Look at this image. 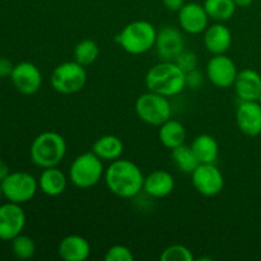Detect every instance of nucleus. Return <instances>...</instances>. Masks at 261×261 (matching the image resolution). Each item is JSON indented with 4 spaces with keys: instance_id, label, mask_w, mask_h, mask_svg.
I'll use <instances>...</instances> for the list:
<instances>
[{
    "instance_id": "f257e3e1",
    "label": "nucleus",
    "mask_w": 261,
    "mask_h": 261,
    "mask_svg": "<svg viewBox=\"0 0 261 261\" xmlns=\"http://www.w3.org/2000/svg\"><path fill=\"white\" fill-rule=\"evenodd\" d=\"M105 182L114 195L124 199L137 196L144 186V178L139 166L129 160L112 161L105 170Z\"/></svg>"
},
{
    "instance_id": "f03ea898",
    "label": "nucleus",
    "mask_w": 261,
    "mask_h": 261,
    "mask_svg": "<svg viewBox=\"0 0 261 261\" xmlns=\"http://www.w3.org/2000/svg\"><path fill=\"white\" fill-rule=\"evenodd\" d=\"M148 91L166 97H175L186 88V73L175 61H161L148 70L145 75Z\"/></svg>"
},
{
    "instance_id": "7ed1b4c3",
    "label": "nucleus",
    "mask_w": 261,
    "mask_h": 261,
    "mask_svg": "<svg viewBox=\"0 0 261 261\" xmlns=\"http://www.w3.org/2000/svg\"><path fill=\"white\" fill-rule=\"evenodd\" d=\"M66 154V142L56 132H43L33 139L30 157L33 165L40 168L58 167Z\"/></svg>"
},
{
    "instance_id": "20e7f679",
    "label": "nucleus",
    "mask_w": 261,
    "mask_h": 261,
    "mask_svg": "<svg viewBox=\"0 0 261 261\" xmlns=\"http://www.w3.org/2000/svg\"><path fill=\"white\" fill-rule=\"evenodd\" d=\"M157 32L152 23L134 20L122 28L116 36V42L130 55H143L154 47Z\"/></svg>"
},
{
    "instance_id": "39448f33",
    "label": "nucleus",
    "mask_w": 261,
    "mask_h": 261,
    "mask_svg": "<svg viewBox=\"0 0 261 261\" xmlns=\"http://www.w3.org/2000/svg\"><path fill=\"white\" fill-rule=\"evenodd\" d=\"M105 175L103 161L93 152H84L74 158L69 168L71 184L79 189H89L101 181Z\"/></svg>"
},
{
    "instance_id": "423d86ee",
    "label": "nucleus",
    "mask_w": 261,
    "mask_h": 261,
    "mask_svg": "<svg viewBox=\"0 0 261 261\" xmlns=\"http://www.w3.org/2000/svg\"><path fill=\"white\" fill-rule=\"evenodd\" d=\"M135 112L143 122L160 127L172 116V106L168 97L148 91L138 97Z\"/></svg>"
},
{
    "instance_id": "0eeeda50",
    "label": "nucleus",
    "mask_w": 261,
    "mask_h": 261,
    "mask_svg": "<svg viewBox=\"0 0 261 261\" xmlns=\"http://www.w3.org/2000/svg\"><path fill=\"white\" fill-rule=\"evenodd\" d=\"M51 86L61 94H74L82 91L87 83L86 66L74 61H65L51 73Z\"/></svg>"
},
{
    "instance_id": "6e6552de",
    "label": "nucleus",
    "mask_w": 261,
    "mask_h": 261,
    "mask_svg": "<svg viewBox=\"0 0 261 261\" xmlns=\"http://www.w3.org/2000/svg\"><path fill=\"white\" fill-rule=\"evenodd\" d=\"M3 195L8 201L24 204L35 198L38 188V180L35 176L23 171L10 172L2 181Z\"/></svg>"
},
{
    "instance_id": "1a4fd4ad",
    "label": "nucleus",
    "mask_w": 261,
    "mask_h": 261,
    "mask_svg": "<svg viewBox=\"0 0 261 261\" xmlns=\"http://www.w3.org/2000/svg\"><path fill=\"white\" fill-rule=\"evenodd\" d=\"M195 190L203 196H216L223 190L224 177L214 163H200L191 173Z\"/></svg>"
},
{
    "instance_id": "9d476101",
    "label": "nucleus",
    "mask_w": 261,
    "mask_h": 261,
    "mask_svg": "<svg viewBox=\"0 0 261 261\" xmlns=\"http://www.w3.org/2000/svg\"><path fill=\"white\" fill-rule=\"evenodd\" d=\"M27 216L22 204L8 203L0 205V240L12 241L20 234L25 227Z\"/></svg>"
},
{
    "instance_id": "9b49d317",
    "label": "nucleus",
    "mask_w": 261,
    "mask_h": 261,
    "mask_svg": "<svg viewBox=\"0 0 261 261\" xmlns=\"http://www.w3.org/2000/svg\"><path fill=\"white\" fill-rule=\"evenodd\" d=\"M237 74L236 64L226 54L213 55L206 64V78L217 88L226 89L233 86Z\"/></svg>"
},
{
    "instance_id": "f8f14e48",
    "label": "nucleus",
    "mask_w": 261,
    "mask_h": 261,
    "mask_svg": "<svg viewBox=\"0 0 261 261\" xmlns=\"http://www.w3.org/2000/svg\"><path fill=\"white\" fill-rule=\"evenodd\" d=\"M10 81L19 93L31 96L40 91L42 86V74L37 65L30 61H22L14 65Z\"/></svg>"
},
{
    "instance_id": "ddd939ff",
    "label": "nucleus",
    "mask_w": 261,
    "mask_h": 261,
    "mask_svg": "<svg viewBox=\"0 0 261 261\" xmlns=\"http://www.w3.org/2000/svg\"><path fill=\"white\" fill-rule=\"evenodd\" d=\"M154 48L161 61H175V59L185 50L184 35L178 28L166 25L157 32Z\"/></svg>"
},
{
    "instance_id": "4468645a",
    "label": "nucleus",
    "mask_w": 261,
    "mask_h": 261,
    "mask_svg": "<svg viewBox=\"0 0 261 261\" xmlns=\"http://www.w3.org/2000/svg\"><path fill=\"white\" fill-rule=\"evenodd\" d=\"M177 13L181 30L189 35H200L208 27L209 15L203 4L185 3Z\"/></svg>"
},
{
    "instance_id": "2eb2a0df",
    "label": "nucleus",
    "mask_w": 261,
    "mask_h": 261,
    "mask_svg": "<svg viewBox=\"0 0 261 261\" xmlns=\"http://www.w3.org/2000/svg\"><path fill=\"white\" fill-rule=\"evenodd\" d=\"M240 132L247 137L261 134V103L259 101H241L236 111Z\"/></svg>"
},
{
    "instance_id": "dca6fc26",
    "label": "nucleus",
    "mask_w": 261,
    "mask_h": 261,
    "mask_svg": "<svg viewBox=\"0 0 261 261\" xmlns=\"http://www.w3.org/2000/svg\"><path fill=\"white\" fill-rule=\"evenodd\" d=\"M233 88L240 101H260L261 75L252 69H244L237 74Z\"/></svg>"
},
{
    "instance_id": "f3484780",
    "label": "nucleus",
    "mask_w": 261,
    "mask_h": 261,
    "mask_svg": "<svg viewBox=\"0 0 261 261\" xmlns=\"http://www.w3.org/2000/svg\"><path fill=\"white\" fill-rule=\"evenodd\" d=\"M204 46L212 55L226 54L232 45V32L223 22L208 25L204 31Z\"/></svg>"
},
{
    "instance_id": "a211bd4d",
    "label": "nucleus",
    "mask_w": 261,
    "mask_h": 261,
    "mask_svg": "<svg viewBox=\"0 0 261 261\" xmlns=\"http://www.w3.org/2000/svg\"><path fill=\"white\" fill-rule=\"evenodd\" d=\"M175 189V178L166 170H155L145 176L143 190L155 199L166 198Z\"/></svg>"
},
{
    "instance_id": "6ab92c4d",
    "label": "nucleus",
    "mask_w": 261,
    "mask_h": 261,
    "mask_svg": "<svg viewBox=\"0 0 261 261\" xmlns=\"http://www.w3.org/2000/svg\"><path fill=\"white\" fill-rule=\"evenodd\" d=\"M58 251L65 261H86L91 255V245L79 234H69L61 240Z\"/></svg>"
},
{
    "instance_id": "aec40b11",
    "label": "nucleus",
    "mask_w": 261,
    "mask_h": 261,
    "mask_svg": "<svg viewBox=\"0 0 261 261\" xmlns=\"http://www.w3.org/2000/svg\"><path fill=\"white\" fill-rule=\"evenodd\" d=\"M68 178L65 173L58 167L43 168L38 178V188L45 195L59 196L65 191Z\"/></svg>"
},
{
    "instance_id": "412c9836",
    "label": "nucleus",
    "mask_w": 261,
    "mask_h": 261,
    "mask_svg": "<svg viewBox=\"0 0 261 261\" xmlns=\"http://www.w3.org/2000/svg\"><path fill=\"white\" fill-rule=\"evenodd\" d=\"M92 152L106 162L119 160L124 153V143L116 135H103L94 142Z\"/></svg>"
},
{
    "instance_id": "4be33fe9",
    "label": "nucleus",
    "mask_w": 261,
    "mask_h": 261,
    "mask_svg": "<svg viewBox=\"0 0 261 261\" xmlns=\"http://www.w3.org/2000/svg\"><path fill=\"white\" fill-rule=\"evenodd\" d=\"M158 139L163 147L168 149L178 147L184 144L186 140V129L177 120H167L163 122L158 130Z\"/></svg>"
},
{
    "instance_id": "5701e85b",
    "label": "nucleus",
    "mask_w": 261,
    "mask_h": 261,
    "mask_svg": "<svg viewBox=\"0 0 261 261\" xmlns=\"http://www.w3.org/2000/svg\"><path fill=\"white\" fill-rule=\"evenodd\" d=\"M194 153L200 163H214L219 154V145L216 138L209 134H200L191 143Z\"/></svg>"
},
{
    "instance_id": "b1692460",
    "label": "nucleus",
    "mask_w": 261,
    "mask_h": 261,
    "mask_svg": "<svg viewBox=\"0 0 261 261\" xmlns=\"http://www.w3.org/2000/svg\"><path fill=\"white\" fill-rule=\"evenodd\" d=\"M171 160L178 171L189 175H191L200 165L191 145H186L185 143L171 149Z\"/></svg>"
},
{
    "instance_id": "393cba45",
    "label": "nucleus",
    "mask_w": 261,
    "mask_h": 261,
    "mask_svg": "<svg viewBox=\"0 0 261 261\" xmlns=\"http://www.w3.org/2000/svg\"><path fill=\"white\" fill-rule=\"evenodd\" d=\"M203 5L209 18L217 22H226L231 19L237 8L234 0H205Z\"/></svg>"
},
{
    "instance_id": "a878e982",
    "label": "nucleus",
    "mask_w": 261,
    "mask_h": 261,
    "mask_svg": "<svg viewBox=\"0 0 261 261\" xmlns=\"http://www.w3.org/2000/svg\"><path fill=\"white\" fill-rule=\"evenodd\" d=\"M99 56V46L93 40H82L74 47V60L83 66L92 65Z\"/></svg>"
},
{
    "instance_id": "bb28decb",
    "label": "nucleus",
    "mask_w": 261,
    "mask_h": 261,
    "mask_svg": "<svg viewBox=\"0 0 261 261\" xmlns=\"http://www.w3.org/2000/svg\"><path fill=\"white\" fill-rule=\"evenodd\" d=\"M12 251L17 259L20 260H28L35 255L36 252V245L35 241L31 239L30 236L25 234H18L15 239L12 241Z\"/></svg>"
},
{
    "instance_id": "cd10ccee",
    "label": "nucleus",
    "mask_w": 261,
    "mask_h": 261,
    "mask_svg": "<svg viewBox=\"0 0 261 261\" xmlns=\"http://www.w3.org/2000/svg\"><path fill=\"white\" fill-rule=\"evenodd\" d=\"M160 259L162 261H194L195 257L189 247L176 244L166 247Z\"/></svg>"
},
{
    "instance_id": "c85d7f7f",
    "label": "nucleus",
    "mask_w": 261,
    "mask_h": 261,
    "mask_svg": "<svg viewBox=\"0 0 261 261\" xmlns=\"http://www.w3.org/2000/svg\"><path fill=\"white\" fill-rule=\"evenodd\" d=\"M106 261H133L134 255L133 251L125 245H114L110 247L105 255Z\"/></svg>"
},
{
    "instance_id": "c756f323",
    "label": "nucleus",
    "mask_w": 261,
    "mask_h": 261,
    "mask_svg": "<svg viewBox=\"0 0 261 261\" xmlns=\"http://www.w3.org/2000/svg\"><path fill=\"white\" fill-rule=\"evenodd\" d=\"M175 63L181 70H184L185 73L188 71L194 70V69L198 68V55L193 51H186L184 50L177 58L175 59Z\"/></svg>"
},
{
    "instance_id": "7c9ffc66",
    "label": "nucleus",
    "mask_w": 261,
    "mask_h": 261,
    "mask_svg": "<svg viewBox=\"0 0 261 261\" xmlns=\"http://www.w3.org/2000/svg\"><path fill=\"white\" fill-rule=\"evenodd\" d=\"M203 83L204 75L201 71L198 70V68L186 73V87H189L191 89H198L200 88Z\"/></svg>"
},
{
    "instance_id": "2f4dec72",
    "label": "nucleus",
    "mask_w": 261,
    "mask_h": 261,
    "mask_svg": "<svg viewBox=\"0 0 261 261\" xmlns=\"http://www.w3.org/2000/svg\"><path fill=\"white\" fill-rule=\"evenodd\" d=\"M13 68L14 65L9 59L0 56V78H10Z\"/></svg>"
},
{
    "instance_id": "473e14b6",
    "label": "nucleus",
    "mask_w": 261,
    "mask_h": 261,
    "mask_svg": "<svg viewBox=\"0 0 261 261\" xmlns=\"http://www.w3.org/2000/svg\"><path fill=\"white\" fill-rule=\"evenodd\" d=\"M162 3L170 12H178L185 4V0H162Z\"/></svg>"
},
{
    "instance_id": "72a5a7b5",
    "label": "nucleus",
    "mask_w": 261,
    "mask_h": 261,
    "mask_svg": "<svg viewBox=\"0 0 261 261\" xmlns=\"http://www.w3.org/2000/svg\"><path fill=\"white\" fill-rule=\"evenodd\" d=\"M9 173H10L9 166H8L4 161L0 160V182H2V181L4 180Z\"/></svg>"
},
{
    "instance_id": "f704fd0d",
    "label": "nucleus",
    "mask_w": 261,
    "mask_h": 261,
    "mask_svg": "<svg viewBox=\"0 0 261 261\" xmlns=\"http://www.w3.org/2000/svg\"><path fill=\"white\" fill-rule=\"evenodd\" d=\"M254 3V0H234L237 8H247Z\"/></svg>"
},
{
    "instance_id": "c9c22d12",
    "label": "nucleus",
    "mask_w": 261,
    "mask_h": 261,
    "mask_svg": "<svg viewBox=\"0 0 261 261\" xmlns=\"http://www.w3.org/2000/svg\"><path fill=\"white\" fill-rule=\"evenodd\" d=\"M3 188H2V182H0V200H2V198H3Z\"/></svg>"
}]
</instances>
